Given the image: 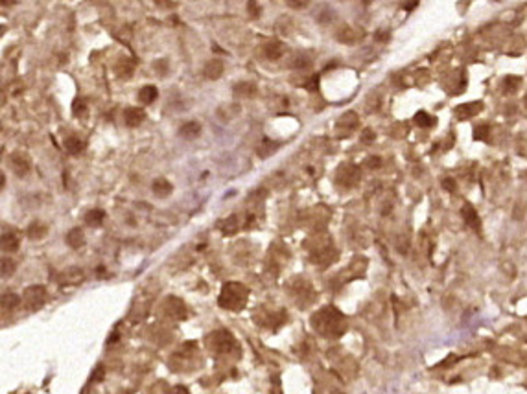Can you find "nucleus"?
<instances>
[{
    "mask_svg": "<svg viewBox=\"0 0 527 394\" xmlns=\"http://www.w3.org/2000/svg\"><path fill=\"white\" fill-rule=\"evenodd\" d=\"M312 326L325 337H339L347 328L343 315L334 308H323L317 311L312 317Z\"/></svg>",
    "mask_w": 527,
    "mask_h": 394,
    "instance_id": "nucleus-1",
    "label": "nucleus"
},
{
    "mask_svg": "<svg viewBox=\"0 0 527 394\" xmlns=\"http://www.w3.org/2000/svg\"><path fill=\"white\" fill-rule=\"evenodd\" d=\"M247 298H249V289L245 285L238 284V282H227V284L223 285L222 293H220L218 302H220V306H222L223 310L238 311L245 306Z\"/></svg>",
    "mask_w": 527,
    "mask_h": 394,
    "instance_id": "nucleus-2",
    "label": "nucleus"
},
{
    "mask_svg": "<svg viewBox=\"0 0 527 394\" xmlns=\"http://www.w3.org/2000/svg\"><path fill=\"white\" fill-rule=\"evenodd\" d=\"M46 297H48V293H46L45 285H30L28 289H24L22 300H24V304H26L30 310L35 311L39 310L41 306H45Z\"/></svg>",
    "mask_w": 527,
    "mask_h": 394,
    "instance_id": "nucleus-3",
    "label": "nucleus"
},
{
    "mask_svg": "<svg viewBox=\"0 0 527 394\" xmlns=\"http://www.w3.org/2000/svg\"><path fill=\"white\" fill-rule=\"evenodd\" d=\"M336 181L343 186H354L359 181V169L354 164H343L339 166L338 175H336Z\"/></svg>",
    "mask_w": 527,
    "mask_h": 394,
    "instance_id": "nucleus-4",
    "label": "nucleus"
},
{
    "mask_svg": "<svg viewBox=\"0 0 527 394\" xmlns=\"http://www.w3.org/2000/svg\"><path fill=\"white\" fill-rule=\"evenodd\" d=\"M9 166H11L15 175L24 177V175H28V171L32 169V162H30V157H28L26 153L15 151V153H11V157H9Z\"/></svg>",
    "mask_w": 527,
    "mask_h": 394,
    "instance_id": "nucleus-5",
    "label": "nucleus"
},
{
    "mask_svg": "<svg viewBox=\"0 0 527 394\" xmlns=\"http://www.w3.org/2000/svg\"><path fill=\"white\" fill-rule=\"evenodd\" d=\"M20 245V234L15 228L4 230L2 232V251L4 252H15Z\"/></svg>",
    "mask_w": 527,
    "mask_h": 394,
    "instance_id": "nucleus-6",
    "label": "nucleus"
},
{
    "mask_svg": "<svg viewBox=\"0 0 527 394\" xmlns=\"http://www.w3.org/2000/svg\"><path fill=\"white\" fill-rule=\"evenodd\" d=\"M210 341L214 342V348L216 352H227L233 344H234V339L229 332H216L210 336Z\"/></svg>",
    "mask_w": 527,
    "mask_h": 394,
    "instance_id": "nucleus-7",
    "label": "nucleus"
},
{
    "mask_svg": "<svg viewBox=\"0 0 527 394\" xmlns=\"http://www.w3.org/2000/svg\"><path fill=\"white\" fill-rule=\"evenodd\" d=\"M461 216H463V220H465V223L470 226V228H474V230H481V220H479V216H477V212H475V208L472 207V205H465V207L461 208Z\"/></svg>",
    "mask_w": 527,
    "mask_h": 394,
    "instance_id": "nucleus-8",
    "label": "nucleus"
},
{
    "mask_svg": "<svg viewBox=\"0 0 527 394\" xmlns=\"http://www.w3.org/2000/svg\"><path fill=\"white\" fill-rule=\"evenodd\" d=\"M83 282V271L81 269H78V267H70V269H66L63 275H61V278H59V284L61 285H78Z\"/></svg>",
    "mask_w": 527,
    "mask_h": 394,
    "instance_id": "nucleus-9",
    "label": "nucleus"
},
{
    "mask_svg": "<svg viewBox=\"0 0 527 394\" xmlns=\"http://www.w3.org/2000/svg\"><path fill=\"white\" fill-rule=\"evenodd\" d=\"M223 63L220 61V59H210L207 65H205V68H203V76L207 79H220L223 76Z\"/></svg>",
    "mask_w": 527,
    "mask_h": 394,
    "instance_id": "nucleus-10",
    "label": "nucleus"
},
{
    "mask_svg": "<svg viewBox=\"0 0 527 394\" xmlns=\"http://www.w3.org/2000/svg\"><path fill=\"white\" fill-rule=\"evenodd\" d=\"M166 311H168V315L170 317H174V319H179V321H182L184 317H186V310H184V304L179 300V298H174V297H170L168 300H166Z\"/></svg>",
    "mask_w": 527,
    "mask_h": 394,
    "instance_id": "nucleus-11",
    "label": "nucleus"
},
{
    "mask_svg": "<svg viewBox=\"0 0 527 394\" xmlns=\"http://www.w3.org/2000/svg\"><path fill=\"white\" fill-rule=\"evenodd\" d=\"M262 50H264V56H266L269 61H277V59H280L282 57V54H284V45H282L280 41H267Z\"/></svg>",
    "mask_w": 527,
    "mask_h": 394,
    "instance_id": "nucleus-12",
    "label": "nucleus"
},
{
    "mask_svg": "<svg viewBox=\"0 0 527 394\" xmlns=\"http://www.w3.org/2000/svg\"><path fill=\"white\" fill-rule=\"evenodd\" d=\"M483 109L481 102H474V104H463L456 109V114L459 116V120H467V118L475 116L479 111Z\"/></svg>",
    "mask_w": 527,
    "mask_h": 394,
    "instance_id": "nucleus-13",
    "label": "nucleus"
},
{
    "mask_svg": "<svg viewBox=\"0 0 527 394\" xmlns=\"http://www.w3.org/2000/svg\"><path fill=\"white\" fill-rule=\"evenodd\" d=\"M144 116H146V113H144V109H140V107H129V109H125V113H124L125 123H127L129 127H138V125L144 122Z\"/></svg>",
    "mask_w": 527,
    "mask_h": 394,
    "instance_id": "nucleus-14",
    "label": "nucleus"
},
{
    "mask_svg": "<svg viewBox=\"0 0 527 394\" xmlns=\"http://www.w3.org/2000/svg\"><path fill=\"white\" fill-rule=\"evenodd\" d=\"M336 37H338L343 45H356L359 41V33L354 30L352 26H341L338 30V33H336Z\"/></svg>",
    "mask_w": 527,
    "mask_h": 394,
    "instance_id": "nucleus-15",
    "label": "nucleus"
},
{
    "mask_svg": "<svg viewBox=\"0 0 527 394\" xmlns=\"http://www.w3.org/2000/svg\"><path fill=\"white\" fill-rule=\"evenodd\" d=\"M115 70H117V76L120 79H129L133 76V72H135V61H131L129 57L120 59L117 66H115Z\"/></svg>",
    "mask_w": 527,
    "mask_h": 394,
    "instance_id": "nucleus-16",
    "label": "nucleus"
},
{
    "mask_svg": "<svg viewBox=\"0 0 527 394\" xmlns=\"http://www.w3.org/2000/svg\"><path fill=\"white\" fill-rule=\"evenodd\" d=\"M46 232H48V226H46L45 223H41V221H33V223H30L26 228V236L30 239L45 238Z\"/></svg>",
    "mask_w": 527,
    "mask_h": 394,
    "instance_id": "nucleus-17",
    "label": "nucleus"
},
{
    "mask_svg": "<svg viewBox=\"0 0 527 394\" xmlns=\"http://www.w3.org/2000/svg\"><path fill=\"white\" fill-rule=\"evenodd\" d=\"M201 123H197V122H188V123H182L181 125V129H179V135L182 136V138H188V140H192V138H195V136H199L201 135Z\"/></svg>",
    "mask_w": 527,
    "mask_h": 394,
    "instance_id": "nucleus-18",
    "label": "nucleus"
},
{
    "mask_svg": "<svg viewBox=\"0 0 527 394\" xmlns=\"http://www.w3.org/2000/svg\"><path fill=\"white\" fill-rule=\"evenodd\" d=\"M157 96H159V91H157L155 85H146V87H142L140 92H138V100H140L144 105L153 104V102L157 100Z\"/></svg>",
    "mask_w": 527,
    "mask_h": 394,
    "instance_id": "nucleus-19",
    "label": "nucleus"
},
{
    "mask_svg": "<svg viewBox=\"0 0 527 394\" xmlns=\"http://www.w3.org/2000/svg\"><path fill=\"white\" fill-rule=\"evenodd\" d=\"M66 243L72 247V249H79V247L85 245V234L81 228H72L66 234Z\"/></svg>",
    "mask_w": 527,
    "mask_h": 394,
    "instance_id": "nucleus-20",
    "label": "nucleus"
},
{
    "mask_svg": "<svg viewBox=\"0 0 527 394\" xmlns=\"http://www.w3.org/2000/svg\"><path fill=\"white\" fill-rule=\"evenodd\" d=\"M234 94L236 96H241V98H251L256 94V85L251 83V81H240V83H236L234 85Z\"/></svg>",
    "mask_w": 527,
    "mask_h": 394,
    "instance_id": "nucleus-21",
    "label": "nucleus"
},
{
    "mask_svg": "<svg viewBox=\"0 0 527 394\" xmlns=\"http://www.w3.org/2000/svg\"><path fill=\"white\" fill-rule=\"evenodd\" d=\"M104 220H105V212L100 210V208H92V210H89V212L85 214V223L89 226H100L104 223Z\"/></svg>",
    "mask_w": 527,
    "mask_h": 394,
    "instance_id": "nucleus-22",
    "label": "nucleus"
},
{
    "mask_svg": "<svg viewBox=\"0 0 527 394\" xmlns=\"http://www.w3.org/2000/svg\"><path fill=\"white\" fill-rule=\"evenodd\" d=\"M151 188H153V194H155L157 197H161V199H163V197H168V195L172 194V190H174V186H172L166 179H157Z\"/></svg>",
    "mask_w": 527,
    "mask_h": 394,
    "instance_id": "nucleus-23",
    "label": "nucleus"
},
{
    "mask_svg": "<svg viewBox=\"0 0 527 394\" xmlns=\"http://www.w3.org/2000/svg\"><path fill=\"white\" fill-rule=\"evenodd\" d=\"M17 306H20V297L17 293L11 291H4L2 293V310H15Z\"/></svg>",
    "mask_w": 527,
    "mask_h": 394,
    "instance_id": "nucleus-24",
    "label": "nucleus"
},
{
    "mask_svg": "<svg viewBox=\"0 0 527 394\" xmlns=\"http://www.w3.org/2000/svg\"><path fill=\"white\" fill-rule=\"evenodd\" d=\"M65 148L70 155H79V153L85 149V142L81 140V138H78V136H70V138H66L65 140Z\"/></svg>",
    "mask_w": 527,
    "mask_h": 394,
    "instance_id": "nucleus-25",
    "label": "nucleus"
},
{
    "mask_svg": "<svg viewBox=\"0 0 527 394\" xmlns=\"http://www.w3.org/2000/svg\"><path fill=\"white\" fill-rule=\"evenodd\" d=\"M277 149H279V144L273 142V140H267V138H266V140H264V142L258 146V149H256V155L262 157V159H267L269 155H273Z\"/></svg>",
    "mask_w": 527,
    "mask_h": 394,
    "instance_id": "nucleus-26",
    "label": "nucleus"
},
{
    "mask_svg": "<svg viewBox=\"0 0 527 394\" xmlns=\"http://www.w3.org/2000/svg\"><path fill=\"white\" fill-rule=\"evenodd\" d=\"M415 123L418 125V127H431L433 123H435V118L431 116V114H428L426 111H418L415 114Z\"/></svg>",
    "mask_w": 527,
    "mask_h": 394,
    "instance_id": "nucleus-27",
    "label": "nucleus"
},
{
    "mask_svg": "<svg viewBox=\"0 0 527 394\" xmlns=\"http://www.w3.org/2000/svg\"><path fill=\"white\" fill-rule=\"evenodd\" d=\"M310 65H312V57H310L308 54H297L292 61V66L293 68H297V70H304V68H308Z\"/></svg>",
    "mask_w": 527,
    "mask_h": 394,
    "instance_id": "nucleus-28",
    "label": "nucleus"
},
{
    "mask_svg": "<svg viewBox=\"0 0 527 394\" xmlns=\"http://www.w3.org/2000/svg\"><path fill=\"white\" fill-rule=\"evenodd\" d=\"M520 83L522 79L518 76H507V78L503 79V91L507 92V94H514V92L520 89Z\"/></svg>",
    "mask_w": 527,
    "mask_h": 394,
    "instance_id": "nucleus-29",
    "label": "nucleus"
},
{
    "mask_svg": "<svg viewBox=\"0 0 527 394\" xmlns=\"http://www.w3.org/2000/svg\"><path fill=\"white\" fill-rule=\"evenodd\" d=\"M15 269H17L15 260H11V258H4V260H2V277H4V278L11 277V275L15 273Z\"/></svg>",
    "mask_w": 527,
    "mask_h": 394,
    "instance_id": "nucleus-30",
    "label": "nucleus"
},
{
    "mask_svg": "<svg viewBox=\"0 0 527 394\" xmlns=\"http://www.w3.org/2000/svg\"><path fill=\"white\" fill-rule=\"evenodd\" d=\"M488 133H490V127H488L487 123L485 125H477L474 129V140H487Z\"/></svg>",
    "mask_w": 527,
    "mask_h": 394,
    "instance_id": "nucleus-31",
    "label": "nucleus"
},
{
    "mask_svg": "<svg viewBox=\"0 0 527 394\" xmlns=\"http://www.w3.org/2000/svg\"><path fill=\"white\" fill-rule=\"evenodd\" d=\"M72 111H74L76 116H85L87 114V104H85V100H76L72 104Z\"/></svg>",
    "mask_w": 527,
    "mask_h": 394,
    "instance_id": "nucleus-32",
    "label": "nucleus"
},
{
    "mask_svg": "<svg viewBox=\"0 0 527 394\" xmlns=\"http://www.w3.org/2000/svg\"><path fill=\"white\" fill-rule=\"evenodd\" d=\"M153 68H155L157 74H161V76H166V70H168V61H166V59L155 61V63H153Z\"/></svg>",
    "mask_w": 527,
    "mask_h": 394,
    "instance_id": "nucleus-33",
    "label": "nucleus"
},
{
    "mask_svg": "<svg viewBox=\"0 0 527 394\" xmlns=\"http://www.w3.org/2000/svg\"><path fill=\"white\" fill-rule=\"evenodd\" d=\"M332 17H334L332 9H330V7H325V9H323V11L319 13V22H323V24H328V22L332 20Z\"/></svg>",
    "mask_w": 527,
    "mask_h": 394,
    "instance_id": "nucleus-34",
    "label": "nucleus"
},
{
    "mask_svg": "<svg viewBox=\"0 0 527 394\" xmlns=\"http://www.w3.org/2000/svg\"><path fill=\"white\" fill-rule=\"evenodd\" d=\"M374 138H376V135H374V131L372 129H365L363 133H361V140H363L365 144L374 142Z\"/></svg>",
    "mask_w": 527,
    "mask_h": 394,
    "instance_id": "nucleus-35",
    "label": "nucleus"
},
{
    "mask_svg": "<svg viewBox=\"0 0 527 394\" xmlns=\"http://www.w3.org/2000/svg\"><path fill=\"white\" fill-rule=\"evenodd\" d=\"M247 9H249V15H251L253 19H256V17L260 15V7H258V4H256V2H249Z\"/></svg>",
    "mask_w": 527,
    "mask_h": 394,
    "instance_id": "nucleus-36",
    "label": "nucleus"
},
{
    "mask_svg": "<svg viewBox=\"0 0 527 394\" xmlns=\"http://www.w3.org/2000/svg\"><path fill=\"white\" fill-rule=\"evenodd\" d=\"M443 186L446 192H456V181L452 179V177H446L443 181Z\"/></svg>",
    "mask_w": 527,
    "mask_h": 394,
    "instance_id": "nucleus-37",
    "label": "nucleus"
},
{
    "mask_svg": "<svg viewBox=\"0 0 527 394\" xmlns=\"http://www.w3.org/2000/svg\"><path fill=\"white\" fill-rule=\"evenodd\" d=\"M367 166H369V168H372V169L380 168V166H382V159H380V157H371V159L367 161Z\"/></svg>",
    "mask_w": 527,
    "mask_h": 394,
    "instance_id": "nucleus-38",
    "label": "nucleus"
},
{
    "mask_svg": "<svg viewBox=\"0 0 527 394\" xmlns=\"http://www.w3.org/2000/svg\"><path fill=\"white\" fill-rule=\"evenodd\" d=\"M317 83H319V78L317 76H313L308 83H304V89H308V91H315L317 89Z\"/></svg>",
    "mask_w": 527,
    "mask_h": 394,
    "instance_id": "nucleus-39",
    "label": "nucleus"
},
{
    "mask_svg": "<svg viewBox=\"0 0 527 394\" xmlns=\"http://www.w3.org/2000/svg\"><path fill=\"white\" fill-rule=\"evenodd\" d=\"M374 37H376V41H380V43H387V41H389V32H380V30H378Z\"/></svg>",
    "mask_w": 527,
    "mask_h": 394,
    "instance_id": "nucleus-40",
    "label": "nucleus"
},
{
    "mask_svg": "<svg viewBox=\"0 0 527 394\" xmlns=\"http://www.w3.org/2000/svg\"><path fill=\"white\" fill-rule=\"evenodd\" d=\"M290 6H292V7H297V9H302V7L308 6V2H290Z\"/></svg>",
    "mask_w": 527,
    "mask_h": 394,
    "instance_id": "nucleus-41",
    "label": "nucleus"
},
{
    "mask_svg": "<svg viewBox=\"0 0 527 394\" xmlns=\"http://www.w3.org/2000/svg\"><path fill=\"white\" fill-rule=\"evenodd\" d=\"M157 4L164 7H176V2H157Z\"/></svg>",
    "mask_w": 527,
    "mask_h": 394,
    "instance_id": "nucleus-42",
    "label": "nucleus"
},
{
    "mask_svg": "<svg viewBox=\"0 0 527 394\" xmlns=\"http://www.w3.org/2000/svg\"><path fill=\"white\" fill-rule=\"evenodd\" d=\"M0 186H2V188L6 186V177H4V173L0 175Z\"/></svg>",
    "mask_w": 527,
    "mask_h": 394,
    "instance_id": "nucleus-43",
    "label": "nucleus"
},
{
    "mask_svg": "<svg viewBox=\"0 0 527 394\" xmlns=\"http://www.w3.org/2000/svg\"><path fill=\"white\" fill-rule=\"evenodd\" d=\"M526 105H527V96H526Z\"/></svg>",
    "mask_w": 527,
    "mask_h": 394,
    "instance_id": "nucleus-44",
    "label": "nucleus"
}]
</instances>
